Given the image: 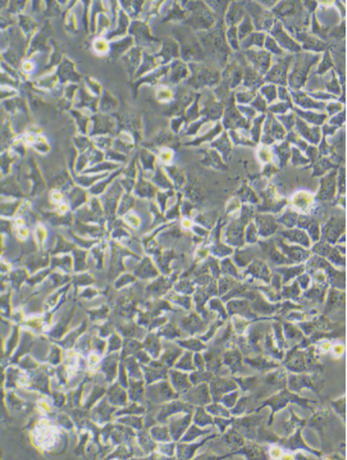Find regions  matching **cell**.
Instances as JSON below:
<instances>
[{"label": "cell", "mask_w": 347, "mask_h": 460, "mask_svg": "<svg viewBox=\"0 0 347 460\" xmlns=\"http://www.w3.org/2000/svg\"><path fill=\"white\" fill-rule=\"evenodd\" d=\"M197 39L200 41L205 53L218 59V62H221L222 64L227 63V58L231 54V49L227 44L223 19H219L218 23L208 31L197 32Z\"/></svg>", "instance_id": "1"}, {"label": "cell", "mask_w": 347, "mask_h": 460, "mask_svg": "<svg viewBox=\"0 0 347 460\" xmlns=\"http://www.w3.org/2000/svg\"><path fill=\"white\" fill-rule=\"evenodd\" d=\"M319 61H321V54L308 53V52H300L299 54H296L292 59V62L295 63L291 64L288 77H287V87L293 91L303 89L308 82L311 67L318 64Z\"/></svg>", "instance_id": "2"}, {"label": "cell", "mask_w": 347, "mask_h": 460, "mask_svg": "<svg viewBox=\"0 0 347 460\" xmlns=\"http://www.w3.org/2000/svg\"><path fill=\"white\" fill-rule=\"evenodd\" d=\"M176 36L178 37L179 52L181 57L186 62L190 63H200L205 58V52L201 46L200 41L196 37L195 32L190 27L183 29H176Z\"/></svg>", "instance_id": "3"}, {"label": "cell", "mask_w": 347, "mask_h": 460, "mask_svg": "<svg viewBox=\"0 0 347 460\" xmlns=\"http://www.w3.org/2000/svg\"><path fill=\"white\" fill-rule=\"evenodd\" d=\"M187 9L191 12V16L183 22L187 27L197 32L208 31L217 24L218 18L211 12L208 4L204 2H187Z\"/></svg>", "instance_id": "4"}, {"label": "cell", "mask_w": 347, "mask_h": 460, "mask_svg": "<svg viewBox=\"0 0 347 460\" xmlns=\"http://www.w3.org/2000/svg\"><path fill=\"white\" fill-rule=\"evenodd\" d=\"M190 77L184 81L187 86L192 89H204L213 87L221 82V73L217 69L210 68L201 63H189Z\"/></svg>", "instance_id": "5"}, {"label": "cell", "mask_w": 347, "mask_h": 460, "mask_svg": "<svg viewBox=\"0 0 347 460\" xmlns=\"http://www.w3.org/2000/svg\"><path fill=\"white\" fill-rule=\"evenodd\" d=\"M245 9H246L247 16L253 21L256 31L265 32V34L271 31L274 21H276L271 11L263 8V6H260L258 2H245Z\"/></svg>", "instance_id": "6"}, {"label": "cell", "mask_w": 347, "mask_h": 460, "mask_svg": "<svg viewBox=\"0 0 347 460\" xmlns=\"http://www.w3.org/2000/svg\"><path fill=\"white\" fill-rule=\"evenodd\" d=\"M292 56H284L277 58V61H273L271 69L264 77V82L266 84L278 85V86H287V77H288L289 68H291Z\"/></svg>", "instance_id": "7"}, {"label": "cell", "mask_w": 347, "mask_h": 460, "mask_svg": "<svg viewBox=\"0 0 347 460\" xmlns=\"http://www.w3.org/2000/svg\"><path fill=\"white\" fill-rule=\"evenodd\" d=\"M269 36L273 37L276 40V42L278 44V46L283 50L284 53H291V54H299L301 50L300 44L296 41L293 36L287 31L283 27V23L279 22L278 19L274 21L273 27L269 31Z\"/></svg>", "instance_id": "8"}, {"label": "cell", "mask_w": 347, "mask_h": 460, "mask_svg": "<svg viewBox=\"0 0 347 460\" xmlns=\"http://www.w3.org/2000/svg\"><path fill=\"white\" fill-rule=\"evenodd\" d=\"M287 131L283 129L281 123L277 121L276 116L268 113L265 117V121L263 124V134H261L260 142L263 145H274L277 142H281L286 139Z\"/></svg>", "instance_id": "9"}, {"label": "cell", "mask_w": 347, "mask_h": 460, "mask_svg": "<svg viewBox=\"0 0 347 460\" xmlns=\"http://www.w3.org/2000/svg\"><path fill=\"white\" fill-rule=\"evenodd\" d=\"M224 104V113H223V124L222 126L226 127L227 130L232 131V130H250L251 123L249 121L242 117V114L239 113L238 109H237L236 103H234V96H232L231 99L227 100V103Z\"/></svg>", "instance_id": "10"}, {"label": "cell", "mask_w": 347, "mask_h": 460, "mask_svg": "<svg viewBox=\"0 0 347 460\" xmlns=\"http://www.w3.org/2000/svg\"><path fill=\"white\" fill-rule=\"evenodd\" d=\"M244 57L247 61V63L250 64L263 77L268 73V71L272 67V63H273V56L264 49L245 50Z\"/></svg>", "instance_id": "11"}, {"label": "cell", "mask_w": 347, "mask_h": 460, "mask_svg": "<svg viewBox=\"0 0 347 460\" xmlns=\"http://www.w3.org/2000/svg\"><path fill=\"white\" fill-rule=\"evenodd\" d=\"M296 37V41L300 44L301 50L304 52H308V53H314V54H321L322 52H326L328 50V44L323 40H321L319 37L314 36L313 34H308L306 31L296 32L293 35Z\"/></svg>", "instance_id": "12"}, {"label": "cell", "mask_w": 347, "mask_h": 460, "mask_svg": "<svg viewBox=\"0 0 347 460\" xmlns=\"http://www.w3.org/2000/svg\"><path fill=\"white\" fill-rule=\"evenodd\" d=\"M242 64L239 59L231 61L226 66L223 74H221V82L226 85L229 90H234L242 84Z\"/></svg>", "instance_id": "13"}, {"label": "cell", "mask_w": 347, "mask_h": 460, "mask_svg": "<svg viewBox=\"0 0 347 460\" xmlns=\"http://www.w3.org/2000/svg\"><path fill=\"white\" fill-rule=\"evenodd\" d=\"M295 130H296V134L301 137L303 140H305L308 144L310 145H318L322 140V129L318 126H313V124H309L306 122H304L303 119H300L299 117L296 118V123H295Z\"/></svg>", "instance_id": "14"}, {"label": "cell", "mask_w": 347, "mask_h": 460, "mask_svg": "<svg viewBox=\"0 0 347 460\" xmlns=\"http://www.w3.org/2000/svg\"><path fill=\"white\" fill-rule=\"evenodd\" d=\"M239 62L242 64V71H244V74H242V86L245 89H249V90H254L256 91L258 89H260L261 85L264 84V77L261 74H259L250 64L247 63V61L245 59L244 56H239Z\"/></svg>", "instance_id": "15"}, {"label": "cell", "mask_w": 347, "mask_h": 460, "mask_svg": "<svg viewBox=\"0 0 347 460\" xmlns=\"http://www.w3.org/2000/svg\"><path fill=\"white\" fill-rule=\"evenodd\" d=\"M291 101H293L296 108L299 107V108L304 109V111L318 112L326 108L327 106V103H323V101H318V100L313 99L310 95L301 91V90H296V91L291 90Z\"/></svg>", "instance_id": "16"}, {"label": "cell", "mask_w": 347, "mask_h": 460, "mask_svg": "<svg viewBox=\"0 0 347 460\" xmlns=\"http://www.w3.org/2000/svg\"><path fill=\"white\" fill-rule=\"evenodd\" d=\"M195 97V92L187 86H178L174 91V103L172 106V114H179L187 109V107L192 103Z\"/></svg>", "instance_id": "17"}, {"label": "cell", "mask_w": 347, "mask_h": 460, "mask_svg": "<svg viewBox=\"0 0 347 460\" xmlns=\"http://www.w3.org/2000/svg\"><path fill=\"white\" fill-rule=\"evenodd\" d=\"M229 4L231 6H228V9L224 14L223 23L227 24V27H237L247 14L245 9V2H232Z\"/></svg>", "instance_id": "18"}, {"label": "cell", "mask_w": 347, "mask_h": 460, "mask_svg": "<svg viewBox=\"0 0 347 460\" xmlns=\"http://www.w3.org/2000/svg\"><path fill=\"white\" fill-rule=\"evenodd\" d=\"M179 57H181V52H179V45L177 40H174L173 37H167L163 42V46H162V52L156 57L159 63L167 64L171 61H176Z\"/></svg>", "instance_id": "19"}, {"label": "cell", "mask_w": 347, "mask_h": 460, "mask_svg": "<svg viewBox=\"0 0 347 460\" xmlns=\"http://www.w3.org/2000/svg\"><path fill=\"white\" fill-rule=\"evenodd\" d=\"M291 111L304 122L313 124V126L322 127L324 123H327V119H328V116L326 113H321L316 111H304V109L296 108V107H292Z\"/></svg>", "instance_id": "20"}, {"label": "cell", "mask_w": 347, "mask_h": 460, "mask_svg": "<svg viewBox=\"0 0 347 460\" xmlns=\"http://www.w3.org/2000/svg\"><path fill=\"white\" fill-rule=\"evenodd\" d=\"M169 77L173 84H181L182 81H186L190 77L189 64L179 59L173 61L169 66Z\"/></svg>", "instance_id": "21"}, {"label": "cell", "mask_w": 347, "mask_h": 460, "mask_svg": "<svg viewBox=\"0 0 347 460\" xmlns=\"http://www.w3.org/2000/svg\"><path fill=\"white\" fill-rule=\"evenodd\" d=\"M291 202L295 209H297L299 212L308 213L311 209V207L314 206V197L309 192L299 191L292 196Z\"/></svg>", "instance_id": "22"}, {"label": "cell", "mask_w": 347, "mask_h": 460, "mask_svg": "<svg viewBox=\"0 0 347 460\" xmlns=\"http://www.w3.org/2000/svg\"><path fill=\"white\" fill-rule=\"evenodd\" d=\"M265 37L266 34L265 32H259V31H254L253 34L249 35L246 39L241 40L239 41V49L245 50H250V49H263L264 47V42H265Z\"/></svg>", "instance_id": "23"}, {"label": "cell", "mask_w": 347, "mask_h": 460, "mask_svg": "<svg viewBox=\"0 0 347 460\" xmlns=\"http://www.w3.org/2000/svg\"><path fill=\"white\" fill-rule=\"evenodd\" d=\"M211 147H216L224 158H228L232 152V141L229 139L228 132L222 131L219 136L211 141Z\"/></svg>", "instance_id": "24"}, {"label": "cell", "mask_w": 347, "mask_h": 460, "mask_svg": "<svg viewBox=\"0 0 347 460\" xmlns=\"http://www.w3.org/2000/svg\"><path fill=\"white\" fill-rule=\"evenodd\" d=\"M229 139H231L232 144L236 145H244V146H256L253 142L250 136V132L249 130L238 129V130H232L228 132Z\"/></svg>", "instance_id": "25"}, {"label": "cell", "mask_w": 347, "mask_h": 460, "mask_svg": "<svg viewBox=\"0 0 347 460\" xmlns=\"http://www.w3.org/2000/svg\"><path fill=\"white\" fill-rule=\"evenodd\" d=\"M291 145L283 140L281 142H277V144L273 145V156H276L278 158V161L281 162V166H284V164L288 162V159L291 158Z\"/></svg>", "instance_id": "26"}, {"label": "cell", "mask_w": 347, "mask_h": 460, "mask_svg": "<svg viewBox=\"0 0 347 460\" xmlns=\"http://www.w3.org/2000/svg\"><path fill=\"white\" fill-rule=\"evenodd\" d=\"M334 176H336V172H331L329 174H327L323 180H322V190L319 192V197L321 199H331L334 194V186H336V181H334Z\"/></svg>", "instance_id": "27"}, {"label": "cell", "mask_w": 347, "mask_h": 460, "mask_svg": "<svg viewBox=\"0 0 347 460\" xmlns=\"http://www.w3.org/2000/svg\"><path fill=\"white\" fill-rule=\"evenodd\" d=\"M265 117H266V114H258V116L253 119V123H251L250 130H249L251 140H253V142L255 145L260 142L261 134H263V124H264V121H265Z\"/></svg>", "instance_id": "28"}, {"label": "cell", "mask_w": 347, "mask_h": 460, "mask_svg": "<svg viewBox=\"0 0 347 460\" xmlns=\"http://www.w3.org/2000/svg\"><path fill=\"white\" fill-rule=\"evenodd\" d=\"M324 84H326L327 92L334 95V96H338L341 94V85H339L338 77H337V73L334 69L329 71V77L327 76L324 79Z\"/></svg>", "instance_id": "29"}, {"label": "cell", "mask_w": 347, "mask_h": 460, "mask_svg": "<svg viewBox=\"0 0 347 460\" xmlns=\"http://www.w3.org/2000/svg\"><path fill=\"white\" fill-rule=\"evenodd\" d=\"M333 67H334V62H333V58H332L331 52H329V49H328L324 52L323 57H321L318 69H316V74H319V76H324V74L328 73L329 71H332Z\"/></svg>", "instance_id": "30"}, {"label": "cell", "mask_w": 347, "mask_h": 460, "mask_svg": "<svg viewBox=\"0 0 347 460\" xmlns=\"http://www.w3.org/2000/svg\"><path fill=\"white\" fill-rule=\"evenodd\" d=\"M256 95H258V91L249 89L242 90V91H236L233 94L234 103H237V106H250L251 101L255 99Z\"/></svg>", "instance_id": "31"}, {"label": "cell", "mask_w": 347, "mask_h": 460, "mask_svg": "<svg viewBox=\"0 0 347 460\" xmlns=\"http://www.w3.org/2000/svg\"><path fill=\"white\" fill-rule=\"evenodd\" d=\"M254 31H255V27H254L253 21H251L250 17L246 14V17H245V18L241 21V23L237 26V35H238L239 41L244 39H246V37L249 36V35L253 34Z\"/></svg>", "instance_id": "32"}, {"label": "cell", "mask_w": 347, "mask_h": 460, "mask_svg": "<svg viewBox=\"0 0 347 460\" xmlns=\"http://www.w3.org/2000/svg\"><path fill=\"white\" fill-rule=\"evenodd\" d=\"M259 94L265 99V101L268 103V106L273 104L274 101H277V86L273 84H266L264 82L260 87V92Z\"/></svg>", "instance_id": "33"}, {"label": "cell", "mask_w": 347, "mask_h": 460, "mask_svg": "<svg viewBox=\"0 0 347 460\" xmlns=\"http://www.w3.org/2000/svg\"><path fill=\"white\" fill-rule=\"evenodd\" d=\"M283 235L287 239L291 240L292 242H299V244H303L305 245V246H309V245H310L308 235H306L303 229H291V231L284 232Z\"/></svg>", "instance_id": "34"}, {"label": "cell", "mask_w": 347, "mask_h": 460, "mask_svg": "<svg viewBox=\"0 0 347 460\" xmlns=\"http://www.w3.org/2000/svg\"><path fill=\"white\" fill-rule=\"evenodd\" d=\"M292 107H293V104L292 103H287V101H279V100H277V101H274L273 104H271V106L268 107V112L271 114H273V116H282V114L288 113V112L292 109Z\"/></svg>", "instance_id": "35"}, {"label": "cell", "mask_w": 347, "mask_h": 460, "mask_svg": "<svg viewBox=\"0 0 347 460\" xmlns=\"http://www.w3.org/2000/svg\"><path fill=\"white\" fill-rule=\"evenodd\" d=\"M263 49L266 50L268 53H271L272 56H277V57H278V58H279V57L286 56V53H284L283 50H282L281 47L278 46V44H277V42H276V40H274L272 36H269V35H266L265 42H264Z\"/></svg>", "instance_id": "36"}, {"label": "cell", "mask_w": 347, "mask_h": 460, "mask_svg": "<svg viewBox=\"0 0 347 460\" xmlns=\"http://www.w3.org/2000/svg\"><path fill=\"white\" fill-rule=\"evenodd\" d=\"M226 40H227V44H228L229 49L231 50H236L238 52L239 50V39H238V35H237V27H227L226 30Z\"/></svg>", "instance_id": "37"}, {"label": "cell", "mask_w": 347, "mask_h": 460, "mask_svg": "<svg viewBox=\"0 0 347 460\" xmlns=\"http://www.w3.org/2000/svg\"><path fill=\"white\" fill-rule=\"evenodd\" d=\"M277 121L283 126V129L286 130L287 132L292 131L295 127V123H296V118L297 116L293 113V112H288L286 114H282V116H277L276 117Z\"/></svg>", "instance_id": "38"}, {"label": "cell", "mask_w": 347, "mask_h": 460, "mask_svg": "<svg viewBox=\"0 0 347 460\" xmlns=\"http://www.w3.org/2000/svg\"><path fill=\"white\" fill-rule=\"evenodd\" d=\"M155 96L162 103H169L174 100V90H172L169 86H161L156 90Z\"/></svg>", "instance_id": "39"}, {"label": "cell", "mask_w": 347, "mask_h": 460, "mask_svg": "<svg viewBox=\"0 0 347 460\" xmlns=\"http://www.w3.org/2000/svg\"><path fill=\"white\" fill-rule=\"evenodd\" d=\"M250 107H251V108L255 109L256 113H259V114H266V113H268V107H269L268 103H266L265 99H264V97L261 96L260 94H259V92H258V95H256V96H255V99H254L253 101H251Z\"/></svg>", "instance_id": "40"}, {"label": "cell", "mask_w": 347, "mask_h": 460, "mask_svg": "<svg viewBox=\"0 0 347 460\" xmlns=\"http://www.w3.org/2000/svg\"><path fill=\"white\" fill-rule=\"evenodd\" d=\"M273 157H274L273 151H272L271 147L266 146V145H263V144L259 146V149H258L259 161L263 162V163H265V164H271L272 161H273Z\"/></svg>", "instance_id": "41"}, {"label": "cell", "mask_w": 347, "mask_h": 460, "mask_svg": "<svg viewBox=\"0 0 347 460\" xmlns=\"http://www.w3.org/2000/svg\"><path fill=\"white\" fill-rule=\"evenodd\" d=\"M169 19H179V21H186V11L181 8L178 6V3H174L172 11L167 14V17L164 18V21H169Z\"/></svg>", "instance_id": "42"}, {"label": "cell", "mask_w": 347, "mask_h": 460, "mask_svg": "<svg viewBox=\"0 0 347 460\" xmlns=\"http://www.w3.org/2000/svg\"><path fill=\"white\" fill-rule=\"evenodd\" d=\"M291 159L292 163H293L295 166H304V164H308L309 162H310L305 156H304L301 150L296 149V147L293 146L291 147Z\"/></svg>", "instance_id": "43"}, {"label": "cell", "mask_w": 347, "mask_h": 460, "mask_svg": "<svg viewBox=\"0 0 347 460\" xmlns=\"http://www.w3.org/2000/svg\"><path fill=\"white\" fill-rule=\"evenodd\" d=\"M326 109H327V116L332 117V116H334V114L339 113V112L344 111V104L339 103L338 100H333V101H328V103H327Z\"/></svg>", "instance_id": "44"}, {"label": "cell", "mask_w": 347, "mask_h": 460, "mask_svg": "<svg viewBox=\"0 0 347 460\" xmlns=\"http://www.w3.org/2000/svg\"><path fill=\"white\" fill-rule=\"evenodd\" d=\"M237 109H238L239 113L242 114V117L249 122H251L256 116H258L255 109L251 108L250 106H237Z\"/></svg>", "instance_id": "45"}, {"label": "cell", "mask_w": 347, "mask_h": 460, "mask_svg": "<svg viewBox=\"0 0 347 460\" xmlns=\"http://www.w3.org/2000/svg\"><path fill=\"white\" fill-rule=\"evenodd\" d=\"M277 100H279V101H287V103H292L291 101V90H289L287 86L277 87Z\"/></svg>", "instance_id": "46"}, {"label": "cell", "mask_w": 347, "mask_h": 460, "mask_svg": "<svg viewBox=\"0 0 347 460\" xmlns=\"http://www.w3.org/2000/svg\"><path fill=\"white\" fill-rule=\"evenodd\" d=\"M343 123H344V111L334 114V116L328 121V124H331V126H333V127H337V129H339L341 126H343Z\"/></svg>", "instance_id": "47"}, {"label": "cell", "mask_w": 347, "mask_h": 460, "mask_svg": "<svg viewBox=\"0 0 347 460\" xmlns=\"http://www.w3.org/2000/svg\"><path fill=\"white\" fill-rule=\"evenodd\" d=\"M184 122H186V119H184L183 117H179V118H173V119H172L171 126H172V130H173V131H174V134H178V132L181 131L182 126H183Z\"/></svg>", "instance_id": "48"}, {"label": "cell", "mask_w": 347, "mask_h": 460, "mask_svg": "<svg viewBox=\"0 0 347 460\" xmlns=\"http://www.w3.org/2000/svg\"><path fill=\"white\" fill-rule=\"evenodd\" d=\"M161 159L164 162V163H169V162L173 159V151H172L169 147H164L163 150L161 151Z\"/></svg>", "instance_id": "49"}, {"label": "cell", "mask_w": 347, "mask_h": 460, "mask_svg": "<svg viewBox=\"0 0 347 460\" xmlns=\"http://www.w3.org/2000/svg\"><path fill=\"white\" fill-rule=\"evenodd\" d=\"M331 36L332 37H337V39H339V37H341V39H342V37H344V22L341 24V26H337V27H334L333 30H332Z\"/></svg>", "instance_id": "50"}, {"label": "cell", "mask_w": 347, "mask_h": 460, "mask_svg": "<svg viewBox=\"0 0 347 460\" xmlns=\"http://www.w3.org/2000/svg\"><path fill=\"white\" fill-rule=\"evenodd\" d=\"M95 49L99 50L101 53V52H106L108 46H106V42L104 41V40H97V41L95 42Z\"/></svg>", "instance_id": "51"}, {"label": "cell", "mask_w": 347, "mask_h": 460, "mask_svg": "<svg viewBox=\"0 0 347 460\" xmlns=\"http://www.w3.org/2000/svg\"><path fill=\"white\" fill-rule=\"evenodd\" d=\"M304 4H305V8L311 12H315L318 9V3L316 2H305Z\"/></svg>", "instance_id": "52"}, {"label": "cell", "mask_w": 347, "mask_h": 460, "mask_svg": "<svg viewBox=\"0 0 347 460\" xmlns=\"http://www.w3.org/2000/svg\"><path fill=\"white\" fill-rule=\"evenodd\" d=\"M342 351H343V347H342L341 345H337V346L334 347V354L336 355H341Z\"/></svg>", "instance_id": "53"}, {"label": "cell", "mask_w": 347, "mask_h": 460, "mask_svg": "<svg viewBox=\"0 0 347 460\" xmlns=\"http://www.w3.org/2000/svg\"><path fill=\"white\" fill-rule=\"evenodd\" d=\"M272 455H274V456H279V455H281V451H279V449H276V447H274V449H272Z\"/></svg>", "instance_id": "54"}]
</instances>
